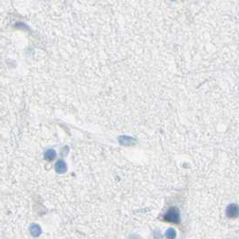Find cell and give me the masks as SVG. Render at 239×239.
I'll list each match as a JSON object with an SVG mask.
<instances>
[{"instance_id": "3", "label": "cell", "mask_w": 239, "mask_h": 239, "mask_svg": "<svg viewBox=\"0 0 239 239\" xmlns=\"http://www.w3.org/2000/svg\"><path fill=\"white\" fill-rule=\"evenodd\" d=\"M56 171L59 174H63L66 171V165L63 161H59L57 164H56Z\"/></svg>"}, {"instance_id": "7", "label": "cell", "mask_w": 239, "mask_h": 239, "mask_svg": "<svg viewBox=\"0 0 239 239\" xmlns=\"http://www.w3.org/2000/svg\"><path fill=\"white\" fill-rule=\"evenodd\" d=\"M129 239H142L140 237H138V236H137V235H131L130 236V237H129Z\"/></svg>"}, {"instance_id": "6", "label": "cell", "mask_w": 239, "mask_h": 239, "mask_svg": "<svg viewBox=\"0 0 239 239\" xmlns=\"http://www.w3.org/2000/svg\"><path fill=\"white\" fill-rule=\"evenodd\" d=\"M56 156V152L54 150H48L45 154V157H46L48 160H50V159H53Z\"/></svg>"}, {"instance_id": "1", "label": "cell", "mask_w": 239, "mask_h": 239, "mask_svg": "<svg viewBox=\"0 0 239 239\" xmlns=\"http://www.w3.org/2000/svg\"><path fill=\"white\" fill-rule=\"evenodd\" d=\"M165 219L168 222H172V223H178L180 220V215L179 211L176 208H171L168 210V211L166 212L165 215Z\"/></svg>"}, {"instance_id": "2", "label": "cell", "mask_w": 239, "mask_h": 239, "mask_svg": "<svg viewBox=\"0 0 239 239\" xmlns=\"http://www.w3.org/2000/svg\"><path fill=\"white\" fill-rule=\"evenodd\" d=\"M29 230H30L31 235L34 237H39L41 234V228L38 224H32L29 228Z\"/></svg>"}, {"instance_id": "4", "label": "cell", "mask_w": 239, "mask_h": 239, "mask_svg": "<svg viewBox=\"0 0 239 239\" xmlns=\"http://www.w3.org/2000/svg\"><path fill=\"white\" fill-rule=\"evenodd\" d=\"M120 143H122L124 145H130L135 142V139L132 138H129V137H122L120 138Z\"/></svg>"}, {"instance_id": "5", "label": "cell", "mask_w": 239, "mask_h": 239, "mask_svg": "<svg viewBox=\"0 0 239 239\" xmlns=\"http://www.w3.org/2000/svg\"><path fill=\"white\" fill-rule=\"evenodd\" d=\"M176 237V232L174 228H169L166 230V237L167 239H174Z\"/></svg>"}]
</instances>
